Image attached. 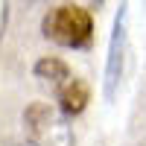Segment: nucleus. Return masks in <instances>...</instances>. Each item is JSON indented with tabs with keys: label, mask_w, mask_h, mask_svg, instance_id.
I'll use <instances>...</instances> for the list:
<instances>
[{
	"label": "nucleus",
	"mask_w": 146,
	"mask_h": 146,
	"mask_svg": "<svg viewBox=\"0 0 146 146\" xmlns=\"http://www.w3.org/2000/svg\"><path fill=\"white\" fill-rule=\"evenodd\" d=\"M18 146H38V143H32V140H27V143H18Z\"/></svg>",
	"instance_id": "obj_6"
},
{
	"label": "nucleus",
	"mask_w": 146,
	"mask_h": 146,
	"mask_svg": "<svg viewBox=\"0 0 146 146\" xmlns=\"http://www.w3.org/2000/svg\"><path fill=\"white\" fill-rule=\"evenodd\" d=\"M56 100H58V108H62V114L67 117H76L85 111V105H88L91 100V91H88V85H85L82 79L73 76L70 82H64L62 88L56 91Z\"/></svg>",
	"instance_id": "obj_4"
},
{
	"label": "nucleus",
	"mask_w": 146,
	"mask_h": 146,
	"mask_svg": "<svg viewBox=\"0 0 146 146\" xmlns=\"http://www.w3.org/2000/svg\"><path fill=\"white\" fill-rule=\"evenodd\" d=\"M35 76H38L41 82H47V85H53V88L58 91L64 82H70L73 76H70V67L62 62V58H56V56H44V58H38L35 62Z\"/></svg>",
	"instance_id": "obj_5"
},
{
	"label": "nucleus",
	"mask_w": 146,
	"mask_h": 146,
	"mask_svg": "<svg viewBox=\"0 0 146 146\" xmlns=\"http://www.w3.org/2000/svg\"><path fill=\"white\" fill-rule=\"evenodd\" d=\"M23 129L29 131V140L38 146H73V129L67 126V114L56 111L47 102L27 105Z\"/></svg>",
	"instance_id": "obj_2"
},
{
	"label": "nucleus",
	"mask_w": 146,
	"mask_h": 146,
	"mask_svg": "<svg viewBox=\"0 0 146 146\" xmlns=\"http://www.w3.org/2000/svg\"><path fill=\"white\" fill-rule=\"evenodd\" d=\"M123 56H126V3L120 6L111 29V44H108V58H105V100H114L117 85L123 79Z\"/></svg>",
	"instance_id": "obj_3"
},
{
	"label": "nucleus",
	"mask_w": 146,
	"mask_h": 146,
	"mask_svg": "<svg viewBox=\"0 0 146 146\" xmlns=\"http://www.w3.org/2000/svg\"><path fill=\"white\" fill-rule=\"evenodd\" d=\"M41 32L44 38H50L62 47H85L91 44V35H94V18L88 9L82 6H73V3H64V6H56L44 15L41 21Z\"/></svg>",
	"instance_id": "obj_1"
},
{
	"label": "nucleus",
	"mask_w": 146,
	"mask_h": 146,
	"mask_svg": "<svg viewBox=\"0 0 146 146\" xmlns=\"http://www.w3.org/2000/svg\"><path fill=\"white\" fill-rule=\"evenodd\" d=\"M94 3H96V6H100V3H102V0H94Z\"/></svg>",
	"instance_id": "obj_7"
}]
</instances>
